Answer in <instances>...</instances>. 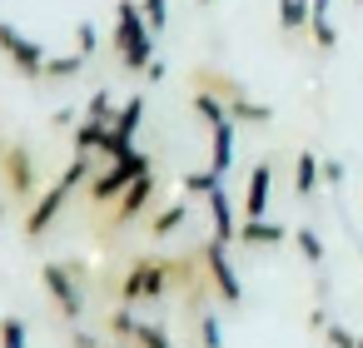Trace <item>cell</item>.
<instances>
[{"label":"cell","instance_id":"obj_1","mask_svg":"<svg viewBox=\"0 0 363 348\" xmlns=\"http://www.w3.org/2000/svg\"><path fill=\"white\" fill-rule=\"evenodd\" d=\"M90 174H95V155H70V164L60 169V179L55 184H45L40 194H35V204L26 209V239H45L50 234V224L60 219V209L70 204V194L75 189H85L90 184Z\"/></svg>","mask_w":363,"mask_h":348},{"label":"cell","instance_id":"obj_2","mask_svg":"<svg viewBox=\"0 0 363 348\" xmlns=\"http://www.w3.org/2000/svg\"><path fill=\"white\" fill-rule=\"evenodd\" d=\"M110 50L125 60L130 75H145L155 65V30L145 26L140 0H120L115 6V30H110Z\"/></svg>","mask_w":363,"mask_h":348},{"label":"cell","instance_id":"obj_3","mask_svg":"<svg viewBox=\"0 0 363 348\" xmlns=\"http://www.w3.org/2000/svg\"><path fill=\"white\" fill-rule=\"evenodd\" d=\"M164 293H174L169 254H135L130 269H125V279H120V288H115V298L130 303V308H145V303H155Z\"/></svg>","mask_w":363,"mask_h":348},{"label":"cell","instance_id":"obj_4","mask_svg":"<svg viewBox=\"0 0 363 348\" xmlns=\"http://www.w3.org/2000/svg\"><path fill=\"white\" fill-rule=\"evenodd\" d=\"M189 90L219 95V100L229 105V120H244V125H269V120H274L269 105H259L234 75H224V70H214V65H194V70H189Z\"/></svg>","mask_w":363,"mask_h":348},{"label":"cell","instance_id":"obj_5","mask_svg":"<svg viewBox=\"0 0 363 348\" xmlns=\"http://www.w3.org/2000/svg\"><path fill=\"white\" fill-rule=\"evenodd\" d=\"M155 164H150V155H130V159H115V164H100L95 174H90V184H85V199L95 204V209H105V204H120V194L140 179V174H150Z\"/></svg>","mask_w":363,"mask_h":348},{"label":"cell","instance_id":"obj_6","mask_svg":"<svg viewBox=\"0 0 363 348\" xmlns=\"http://www.w3.org/2000/svg\"><path fill=\"white\" fill-rule=\"evenodd\" d=\"M0 184H6V194L16 199V204H35V194L45 189L40 184V164H35V155H30V145H16L11 140V150H6V164H0Z\"/></svg>","mask_w":363,"mask_h":348},{"label":"cell","instance_id":"obj_7","mask_svg":"<svg viewBox=\"0 0 363 348\" xmlns=\"http://www.w3.org/2000/svg\"><path fill=\"white\" fill-rule=\"evenodd\" d=\"M199 254H204V274H209L219 303H224V308H244V284H239V269H234V259H229V244L204 239Z\"/></svg>","mask_w":363,"mask_h":348},{"label":"cell","instance_id":"obj_8","mask_svg":"<svg viewBox=\"0 0 363 348\" xmlns=\"http://www.w3.org/2000/svg\"><path fill=\"white\" fill-rule=\"evenodd\" d=\"M40 284H45L50 303H55L70 323H80V318H85V284L65 269V259H50V264L40 269Z\"/></svg>","mask_w":363,"mask_h":348},{"label":"cell","instance_id":"obj_9","mask_svg":"<svg viewBox=\"0 0 363 348\" xmlns=\"http://www.w3.org/2000/svg\"><path fill=\"white\" fill-rule=\"evenodd\" d=\"M0 55H6L26 80H40V75H45V60H50V55H45V45H40V40H30V35H21L11 21H0Z\"/></svg>","mask_w":363,"mask_h":348},{"label":"cell","instance_id":"obj_10","mask_svg":"<svg viewBox=\"0 0 363 348\" xmlns=\"http://www.w3.org/2000/svg\"><path fill=\"white\" fill-rule=\"evenodd\" d=\"M155 194H160V179H155V169H150V174H140V179L120 194V204H115V214H110V234H120V229H130L140 214H150Z\"/></svg>","mask_w":363,"mask_h":348},{"label":"cell","instance_id":"obj_11","mask_svg":"<svg viewBox=\"0 0 363 348\" xmlns=\"http://www.w3.org/2000/svg\"><path fill=\"white\" fill-rule=\"evenodd\" d=\"M269 194H274V164L259 159L249 169V189H244V219H269Z\"/></svg>","mask_w":363,"mask_h":348},{"label":"cell","instance_id":"obj_12","mask_svg":"<svg viewBox=\"0 0 363 348\" xmlns=\"http://www.w3.org/2000/svg\"><path fill=\"white\" fill-rule=\"evenodd\" d=\"M204 209H209V239H219V244H239V214H234L224 184L204 199Z\"/></svg>","mask_w":363,"mask_h":348},{"label":"cell","instance_id":"obj_13","mask_svg":"<svg viewBox=\"0 0 363 348\" xmlns=\"http://www.w3.org/2000/svg\"><path fill=\"white\" fill-rule=\"evenodd\" d=\"M284 239H294L289 224H274V219H244L239 224V244H249V249H279Z\"/></svg>","mask_w":363,"mask_h":348},{"label":"cell","instance_id":"obj_14","mask_svg":"<svg viewBox=\"0 0 363 348\" xmlns=\"http://www.w3.org/2000/svg\"><path fill=\"white\" fill-rule=\"evenodd\" d=\"M229 164H234V120H224V125L209 130V169L229 174Z\"/></svg>","mask_w":363,"mask_h":348},{"label":"cell","instance_id":"obj_15","mask_svg":"<svg viewBox=\"0 0 363 348\" xmlns=\"http://www.w3.org/2000/svg\"><path fill=\"white\" fill-rule=\"evenodd\" d=\"M318 184H323V159H318L313 150H303V155L294 159V194L308 199V194H318Z\"/></svg>","mask_w":363,"mask_h":348},{"label":"cell","instance_id":"obj_16","mask_svg":"<svg viewBox=\"0 0 363 348\" xmlns=\"http://www.w3.org/2000/svg\"><path fill=\"white\" fill-rule=\"evenodd\" d=\"M179 224H189V199H174V204H164V209H155L150 214V239H169Z\"/></svg>","mask_w":363,"mask_h":348},{"label":"cell","instance_id":"obj_17","mask_svg":"<svg viewBox=\"0 0 363 348\" xmlns=\"http://www.w3.org/2000/svg\"><path fill=\"white\" fill-rule=\"evenodd\" d=\"M189 115H194V120H204V125L214 130V125H224V120H229V105H224L219 95H209V90H189Z\"/></svg>","mask_w":363,"mask_h":348},{"label":"cell","instance_id":"obj_18","mask_svg":"<svg viewBox=\"0 0 363 348\" xmlns=\"http://www.w3.org/2000/svg\"><path fill=\"white\" fill-rule=\"evenodd\" d=\"M308 35H313L318 50H333L338 45V30L328 21V0H313V6H308Z\"/></svg>","mask_w":363,"mask_h":348},{"label":"cell","instance_id":"obj_19","mask_svg":"<svg viewBox=\"0 0 363 348\" xmlns=\"http://www.w3.org/2000/svg\"><path fill=\"white\" fill-rule=\"evenodd\" d=\"M308 6H313V0H279V30L284 35L308 30Z\"/></svg>","mask_w":363,"mask_h":348},{"label":"cell","instance_id":"obj_20","mask_svg":"<svg viewBox=\"0 0 363 348\" xmlns=\"http://www.w3.org/2000/svg\"><path fill=\"white\" fill-rule=\"evenodd\" d=\"M80 70H85V55L80 50H65V55H50L45 60V75L40 80H75Z\"/></svg>","mask_w":363,"mask_h":348},{"label":"cell","instance_id":"obj_21","mask_svg":"<svg viewBox=\"0 0 363 348\" xmlns=\"http://www.w3.org/2000/svg\"><path fill=\"white\" fill-rule=\"evenodd\" d=\"M105 130H110V125H100V120H80V125H75V135H70V140H75L70 150H75V155H100Z\"/></svg>","mask_w":363,"mask_h":348},{"label":"cell","instance_id":"obj_22","mask_svg":"<svg viewBox=\"0 0 363 348\" xmlns=\"http://www.w3.org/2000/svg\"><path fill=\"white\" fill-rule=\"evenodd\" d=\"M219 179H224V174H214V169H184L179 184H184V199H209V194L219 189Z\"/></svg>","mask_w":363,"mask_h":348},{"label":"cell","instance_id":"obj_23","mask_svg":"<svg viewBox=\"0 0 363 348\" xmlns=\"http://www.w3.org/2000/svg\"><path fill=\"white\" fill-rule=\"evenodd\" d=\"M145 105H150L145 95H130V100L120 105V115H115V130H120L125 140H135V130H140V120H145Z\"/></svg>","mask_w":363,"mask_h":348},{"label":"cell","instance_id":"obj_24","mask_svg":"<svg viewBox=\"0 0 363 348\" xmlns=\"http://www.w3.org/2000/svg\"><path fill=\"white\" fill-rule=\"evenodd\" d=\"M130 348H169V328H164V323H150V318H140V323H135V338H130Z\"/></svg>","mask_w":363,"mask_h":348},{"label":"cell","instance_id":"obj_25","mask_svg":"<svg viewBox=\"0 0 363 348\" xmlns=\"http://www.w3.org/2000/svg\"><path fill=\"white\" fill-rule=\"evenodd\" d=\"M0 348H30V328H26V318H16V313L0 318Z\"/></svg>","mask_w":363,"mask_h":348},{"label":"cell","instance_id":"obj_26","mask_svg":"<svg viewBox=\"0 0 363 348\" xmlns=\"http://www.w3.org/2000/svg\"><path fill=\"white\" fill-rule=\"evenodd\" d=\"M115 115H120V105L110 100V90H95V95L85 100V120H100V125H115Z\"/></svg>","mask_w":363,"mask_h":348},{"label":"cell","instance_id":"obj_27","mask_svg":"<svg viewBox=\"0 0 363 348\" xmlns=\"http://www.w3.org/2000/svg\"><path fill=\"white\" fill-rule=\"evenodd\" d=\"M194 338H199V348H224V333H219V313L214 308L194 323Z\"/></svg>","mask_w":363,"mask_h":348},{"label":"cell","instance_id":"obj_28","mask_svg":"<svg viewBox=\"0 0 363 348\" xmlns=\"http://www.w3.org/2000/svg\"><path fill=\"white\" fill-rule=\"evenodd\" d=\"M294 244H298L303 264H323V239H318L313 229H294Z\"/></svg>","mask_w":363,"mask_h":348},{"label":"cell","instance_id":"obj_29","mask_svg":"<svg viewBox=\"0 0 363 348\" xmlns=\"http://www.w3.org/2000/svg\"><path fill=\"white\" fill-rule=\"evenodd\" d=\"M140 11H145V26H150L155 35L169 26V0H140Z\"/></svg>","mask_w":363,"mask_h":348},{"label":"cell","instance_id":"obj_30","mask_svg":"<svg viewBox=\"0 0 363 348\" xmlns=\"http://www.w3.org/2000/svg\"><path fill=\"white\" fill-rule=\"evenodd\" d=\"M75 50H80L85 60L100 50V30H95V21H80V26H75Z\"/></svg>","mask_w":363,"mask_h":348},{"label":"cell","instance_id":"obj_31","mask_svg":"<svg viewBox=\"0 0 363 348\" xmlns=\"http://www.w3.org/2000/svg\"><path fill=\"white\" fill-rule=\"evenodd\" d=\"M110 338H100V333H90V328H80V323H70V333H65V348H105Z\"/></svg>","mask_w":363,"mask_h":348},{"label":"cell","instance_id":"obj_32","mask_svg":"<svg viewBox=\"0 0 363 348\" xmlns=\"http://www.w3.org/2000/svg\"><path fill=\"white\" fill-rule=\"evenodd\" d=\"M323 338H328V348H353V343H358V333H348L343 323H328Z\"/></svg>","mask_w":363,"mask_h":348},{"label":"cell","instance_id":"obj_33","mask_svg":"<svg viewBox=\"0 0 363 348\" xmlns=\"http://www.w3.org/2000/svg\"><path fill=\"white\" fill-rule=\"evenodd\" d=\"M323 184H343V164L338 159H323Z\"/></svg>","mask_w":363,"mask_h":348},{"label":"cell","instance_id":"obj_34","mask_svg":"<svg viewBox=\"0 0 363 348\" xmlns=\"http://www.w3.org/2000/svg\"><path fill=\"white\" fill-rule=\"evenodd\" d=\"M65 269H70V274H75V279L90 288V264H85V259H65Z\"/></svg>","mask_w":363,"mask_h":348},{"label":"cell","instance_id":"obj_35","mask_svg":"<svg viewBox=\"0 0 363 348\" xmlns=\"http://www.w3.org/2000/svg\"><path fill=\"white\" fill-rule=\"evenodd\" d=\"M50 125H55V130H65V125H75V110H55V115H50Z\"/></svg>","mask_w":363,"mask_h":348},{"label":"cell","instance_id":"obj_36","mask_svg":"<svg viewBox=\"0 0 363 348\" xmlns=\"http://www.w3.org/2000/svg\"><path fill=\"white\" fill-rule=\"evenodd\" d=\"M6 150H11V140H6V135H0V164H6Z\"/></svg>","mask_w":363,"mask_h":348},{"label":"cell","instance_id":"obj_37","mask_svg":"<svg viewBox=\"0 0 363 348\" xmlns=\"http://www.w3.org/2000/svg\"><path fill=\"white\" fill-rule=\"evenodd\" d=\"M353 348H363V333H358V343H353Z\"/></svg>","mask_w":363,"mask_h":348},{"label":"cell","instance_id":"obj_38","mask_svg":"<svg viewBox=\"0 0 363 348\" xmlns=\"http://www.w3.org/2000/svg\"><path fill=\"white\" fill-rule=\"evenodd\" d=\"M199 6H214V0H199Z\"/></svg>","mask_w":363,"mask_h":348},{"label":"cell","instance_id":"obj_39","mask_svg":"<svg viewBox=\"0 0 363 348\" xmlns=\"http://www.w3.org/2000/svg\"><path fill=\"white\" fill-rule=\"evenodd\" d=\"M0 219H6V204H0Z\"/></svg>","mask_w":363,"mask_h":348},{"label":"cell","instance_id":"obj_40","mask_svg":"<svg viewBox=\"0 0 363 348\" xmlns=\"http://www.w3.org/2000/svg\"><path fill=\"white\" fill-rule=\"evenodd\" d=\"M353 6H363V0H353Z\"/></svg>","mask_w":363,"mask_h":348}]
</instances>
